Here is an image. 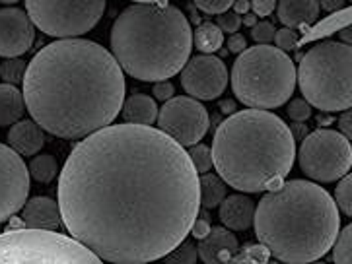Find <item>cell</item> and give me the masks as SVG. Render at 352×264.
<instances>
[{"label": "cell", "mask_w": 352, "mask_h": 264, "mask_svg": "<svg viewBox=\"0 0 352 264\" xmlns=\"http://www.w3.org/2000/svg\"><path fill=\"white\" fill-rule=\"evenodd\" d=\"M199 173L162 130L109 125L82 138L58 177L72 239L111 264L160 261L199 218Z\"/></svg>", "instance_id": "cell-1"}, {"label": "cell", "mask_w": 352, "mask_h": 264, "mask_svg": "<svg viewBox=\"0 0 352 264\" xmlns=\"http://www.w3.org/2000/svg\"><path fill=\"white\" fill-rule=\"evenodd\" d=\"M23 101L45 132L82 140L109 127L125 101V76L113 55L86 39H58L23 74Z\"/></svg>", "instance_id": "cell-2"}, {"label": "cell", "mask_w": 352, "mask_h": 264, "mask_svg": "<svg viewBox=\"0 0 352 264\" xmlns=\"http://www.w3.org/2000/svg\"><path fill=\"white\" fill-rule=\"evenodd\" d=\"M253 226L257 239L276 261L306 264L319 261L333 247L341 216L319 184L286 181L259 200Z\"/></svg>", "instance_id": "cell-3"}, {"label": "cell", "mask_w": 352, "mask_h": 264, "mask_svg": "<svg viewBox=\"0 0 352 264\" xmlns=\"http://www.w3.org/2000/svg\"><path fill=\"white\" fill-rule=\"evenodd\" d=\"M210 152L224 183L241 193H261L283 184L294 163L296 140L280 117L245 109L222 121Z\"/></svg>", "instance_id": "cell-4"}, {"label": "cell", "mask_w": 352, "mask_h": 264, "mask_svg": "<svg viewBox=\"0 0 352 264\" xmlns=\"http://www.w3.org/2000/svg\"><path fill=\"white\" fill-rule=\"evenodd\" d=\"M111 55L121 70L142 82L170 80L193 47L189 20L170 2H135L115 18Z\"/></svg>", "instance_id": "cell-5"}, {"label": "cell", "mask_w": 352, "mask_h": 264, "mask_svg": "<svg viewBox=\"0 0 352 264\" xmlns=\"http://www.w3.org/2000/svg\"><path fill=\"white\" fill-rule=\"evenodd\" d=\"M232 90L251 109H276L296 90L294 62L273 45L250 47L232 67Z\"/></svg>", "instance_id": "cell-6"}, {"label": "cell", "mask_w": 352, "mask_h": 264, "mask_svg": "<svg viewBox=\"0 0 352 264\" xmlns=\"http://www.w3.org/2000/svg\"><path fill=\"white\" fill-rule=\"evenodd\" d=\"M352 47L339 41L314 45L296 69V80L307 104L325 113L352 105Z\"/></svg>", "instance_id": "cell-7"}, {"label": "cell", "mask_w": 352, "mask_h": 264, "mask_svg": "<svg viewBox=\"0 0 352 264\" xmlns=\"http://www.w3.org/2000/svg\"><path fill=\"white\" fill-rule=\"evenodd\" d=\"M0 264H103V261L58 231L8 230L0 233Z\"/></svg>", "instance_id": "cell-8"}, {"label": "cell", "mask_w": 352, "mask_h": 264, "mask_svg": "<svg viewBox=\"0 0 352 264\" xmlns=\"http://www.w3.org/2000/svg\"><path fill=\"white\" fill-rule=\"evenodd\" d=\"M107 0H25V14L45 35L67 39L91 32Z\"/></svg>", "instance_id": "cell-9"}, {"label": "cell", "mask_w": 352, "mask_h": 264, "mask_svg": "<svg viewBox=\"0 0 352 264\" xmlns=\"http://www.w3.org/2000/svg\"><path fill=\"white\" fill-rule=\"evenodd\" d=\"M351 142L337 130L319 128L307 134L298 149V163L306 177L333 183L351 169Z\"/></svg>", "instance_id": "cell-10"}, {"label": "cell", "mask_w": 352, "mask_h": 264, "mask_svg": "<svg viewBox=\"0 0 352 264\" xmlns=\"http://www.w3.org/2000/svg\"><path fill=\"white\" fill-rule=\"evenodd\" d=\"M156 121L160 130L179 146L199 144L210 127L208 111L203 104L187 95H177L166 101L158 111Z\"/></svg>", "instance_id": "cell-11"}, {"label": "cell", "mask_w": 352, "mask_h": 264, "mask_svg": "<svg viewBox=\"0 0 352 264\" xmlns=\"http://www.w3.org/2000/svg\"><path fill=\"white\" fill-rule=\"evenodd\" d=\"M30 173L10 146L0 144V224L18 214L30 195Z\"/></svg>", "instance_id": "cell-12"}, {"label": "cell", "mask_w": 352, "mask_h": 264, "mask_svg": "<svg viewBox=\"0 0 352 264\" xmlns=\"http://www.w3.org/2000/svg\"><path fill=\"white\" fill-rule=\"evenodd\" d=\"M182 86L193 99H216L228 86L226 64L214 55H197L182 69Z\"/></svg>", "instance_id": "cell-13"}, {"label": "cell", "mask_w": 352, "mask_h": 264, "mask_svg": "<svg viewBox=\"0 0 352 264\" xmlns=\"http://www.w3.org/2000/svg\"><path fill=\"white\" fill-rule=\"evenodd\" d=\"M35 41L34 23L22 8H0V57L20 58Z\"/></svg>", "instance_id": "cell-14"}, {"label": "cell", "mask_w": 352, "mask_h": 264, "mask_svg": "<svg viewBox=\"0 0 352 264\" xmlns=\"http://www.w3.org/2000/svg\"><path fill=\"white\" fill-rule=\"evenodd\" d=\"M239 243L236 235L226 228H212L205 239L197 245L199 259L205 264H224L238 253Z\"/></svg>", "instance_id": "cell-15"}, {"label": "cell", "mask_w": 352, "mask_h": 264, "mask_svg": "<svg viewBox=\"0 0 352 264\" xmlns=\"http://www.w3.org/2000/svg\"><path fill=\"white\" fill-rule=\"evenodd\" d=\"M22 221L28 230L57 231L60 226V210L53 198L35 196L32 200H25L22 206Z\"/></svg>", "instance_id": "cell-16"}, {"label": "cell", "mask_w": 352, "mask_h": 264, "mask_svg": "<svg viewBox=\"0 0 352 264\" xmlns=\"http://www.w3.org/2000/svg\"><path fill=\"white\" fill-rule=\"evenodd\" d=\"M8 144L10 148L18 154V156H25V158H34L37 156L43 144H45V134L43 128L35 123L34 119H25V121H18L10 127L8 132Z\"/></svg>", "instance_id": "cell-17"}, {"label": "cell", "mask_w": 352, "mask_h": 264, "mask_svg": "<svg viewBox=\"0 0 352 264\" xmlns=\"http://www.w3.org/2000/svg\"><path fill=\"white\" fill-rule=\"evenodd\" d=\"M255 218V202L245 195L226 196L220 202V221L226 230L245 231L253 226Z\"/></svg>", "instance_id": "cell-18"}, {"label": "cell", "mask_w": 352, "mask_h": 264, "mask_svg": "<svg viewBox=\"0 0 352 264\" xmlns=\"http://www.w3.org/2000/svg\"><path fill=\"white\" fill-rule=\"evenodd\" d=\"M318 0H276V14L284 27H306L318 22L319 18Z\"/></svg>", "instance_id": "cell-19"}, {"label": "cell", "mask_w": 352, "mask_h": 264, "mask_svg": "<svg viewBox=\"0 0 352 264\" xmlns=\"http://www.w3.org/2000/svg\"><path fill=\"white\" fill-rule=\"evenodd\" d=\"M123 117L129 125H138V127H152L158 119V105L154 97L146 93H135L129 99L123 101Z\"/></svg>", "instance_id": "cell-20"}, {"label": "cell", "mask_w": 352, "mask_h": 264, "mask_svg": "<svg viewBox=\"0 0 352 264\" xmlns=\"http://www.w3.org/2000/svg\"><path fill=\"white\" fill-rule=\"evenodd\" d=\"M25 101L22 92L12 84H0V127H12L23 117Z\"/></svg>", "instance_id": "cell-21"}, {"label": "cell", "mask_w": 352, "mask_h": 264, "mask_svg": "<svg viewBox=\"0 0 352 264\" xmlns=\"http://www.w3.org/2000/svg\"><path fill=\"white\" fill-rule=\"evenodd\" d=\"M228 184L220 179V175L205 173L203 177H199V202L201 206L210 210V208L220 206V202L226 198Z\"/></svg>", "instance_id": "cell-22"}, {"label": "cell", "mask_w": 352, "mask_h": 264, "mask_svg": "<svg viewBox=\"0 0 352 264\" xmlns=\"http://www.w3.org/2000/svg\"><path fill=\"white\" fill-rule=\"evenodd\" d=\"M193 43L197 49L205 55H212L216 53L222 43H224V34L220 32V27L216 23L205 22L201 23L193 34Z\"/></svg>", "instance_id": "cell-23"}, {"label": "cell", "mask_w": 352, "mask_h": 264, "mask_svg": "<svg viewBox=\"0 0 352 264\" xmlns=\"http://www.w3.org/2000/svg\"><path fill=\"white\" fill-rule=\"evenodd\" d=\"M28 173H30V179H35L41 184H49L57 177V160L51 154L34 156V160L30 161Z\"/></svg>", "instance_id": "cell-24"}, {"label": "cell", "mask_w": 352, "mask_h": 264, "mask_svg": "<svg viewBox=\"0 0 352 264\" xmlns=\"http://www.w3.org/2000/svg\"><path fill=\"white\" fill-rule=\"evenodd\" d=\"M199 253L191 241L183 239L177 247H173L170 253L164 256V264H197Z\"/></svg>", "instance_id": "cell-25"}, {"label": "cell", "mask_w": 352, "mask_h": 264, "mask_svg": "<svg viewBox=\"0 0 352 264\" xmlns=\"http://www.w3.org/2000/svg\"><path fill=\"white\" fill-rule=\"evenodd\" d=\"M337 243H333V261L335 264H351V241H352V228L346 226L344 230L337 235Z\"/></svg>", "instance_id": "cell-26"}, {"label": "cell", "mask_w": 352, "mask_h": 264, "mask_svg": "<svg viewBox=\"0 0 352 264\" xmlns=\"http://www.w3.org/2000/svg\"><path fill=\"white\" fill-rule=\"evenodd\" d=\"M187 156H189V160L193 163L195 171L197 173H208L212 169V152L208 146L205 144H195L193 148L187 152Z\"/></svg>", "instance_id": "cell-27"}, {"label": "cell", "mask_w": 352, "mask_h": 264, "mask_svg": "<svg viewBox=\"0 0 352 264\" xmlns=\"http://www.w3.org/2000/svg\"><path fill=\"white\" fill-rule=\"evenodd\" d=\"M23 74H25V64L22 58H6V62L0 67V76L12 86L20 84L23 80Z\"/></svg>", "instance_id": "cell-28"}, {"label": "cell", "mask_w": 352, "mask_h": 264, "mask_svg": "<svg viewBox=\"0 0 352 264\" xmlns=\"http://www.w3.org/2000/svg\"><path fill=\"white\" fill-rule=\"evenodd\" d=\"M337 206L341 208L346 216L352 214V177L346 173L341 177V183L337 184Z\"/></svg>", "instance_id": "cell-29"}, {"label": "cell", "mask_w": 352, "mask_h": 264, "mask_svg": "<svg viewBox=\"0 0 352 264\" xmlns=\"http://www.w3.org/2000/svg\"><path fill=\"white\" fill-rule=\"evenodd\" d=\"M269 251L265 247H250L245 253L234 254L224 264H265Z\"/></svg>", "instance_id": "cell-30"}, {"label": "cell", "mask_w": 352, "mask_h": 264, "mask_svg": "<svg viewBox=\"0 0 352 264\" xmlns=\"http://www.w3.org/2000/svg\"><path fill=\"white\" fill-rule=\"evenodd\" d=\"M216 25L220 27L222 34H236L241 27V16L234 10L222 12V14L216 16Z\"/></svg>", "instance_id": "cell-31"}, {"label": "cell", "mask_w": 352, "mask_h": 264, "mask_svg": "<svg viewBox=\"0 0 352 264\" xmlns=\"http://www.w3.org/2000/svg\"><path fill=\"white\" fill-rule=\"evenodd\" d=\"M274 25L267 20L263 22H257L253 27H251V37L257 41V45H269L274 39Z\"/></svg>", "instance_id": "cell-32"}, {"label": "cell", "mask_w": 352, "mask_h": 264, "mask_svg": "<svg viewBox=\"0 0 352 264\" xmlns=\"http://www.w3.org/2000/svg\"><path fill=\"white\" fill-rule=\"evenodd\" d=\"M288 117L296 121V123H306L311 117V105L307 104L306 99H292L288 105Z\"/></svg>", "instance_id": "cell-33"}, {"label": "cell", "mask_w": 352, "mask_h": 264, "mask_svg": "<svg viewBox=\"0 0 352 264\" xmlns=\"http://www.w3.org/2000/svg\"><path fill=\"white\" fill-rule=\"evenodd\" d=\"M274 43H276V49H280V51H292L298 47V34H296L294 29H288V27H283V29H278V32H274Z\"/></svg>", "instance_id": "cell-34"}, {"label": "cell", "mask_w": 352, "mask_h": 264, "mask_svg": "<svg viewBox=\"0 0 352 264\" xmlns=\"http://www.w3.org/2000/svg\"><path fill=\"white\" fill-rule=\"evenodd\" d=\"M197 4V8L205 12V14H222V12H228L232 8L234 0H193Z\"/></svg>", "instance_id": "cell-35"}, {"label": "cell", "mask_w": 352, "mask_h": 264, "mask_svg": "<svg viewBox=\"0 0 352 264\" xmlns=\"http://www.w3.org/2000/svg\"><path fill=\"white\" fill-rule=\"evenodd\" d=\"M250 6L257 18H267L276 8V0H250Z\"/></svg>", "instance_id": "cell-36"}, {"label": "cell", "mask_w": 352, "mask_h": 264, "mask_svg": "<svg viewBox=\"0 0 352 264\" xmlns=\"http://www.w3.org/2000/svg\"><path fill=\"white\" fill-rule=\"evenodd\" d=\"M152 93H154V99H158V101H170L171 97H173V93H175V90H173V84H171L170 80H162V82H156L154 84V90H152Z\"/></svg>", "instance_id": "cell-37"}, {"label": "cell", "mask_w": 352, "mask_h": 264, "mask_svg": "<svg viewBox=\"0 0 352 264\" xmlns=\"http://www.w3.org/2000/svg\"><path fill=\"white\" fill-rule=\"evenodd\" d=\"M210 230H212V226H210L205 218H197L193 226H191V231H189V233H193L195 239L201 241V239H205L206 235L210 233Z\"/></svg>", "instance_id": "cell-38"}, {"label": "cell", "mask_w": 352, "mask_h": 264, "mask_svg": "<svg viewBox=\"0 0 352 264\" xmlns=\"http://www.w3.org/2000/svg\"><path fill=\"white\" fill-rule=\"evenodd\" d=\"M248 49V41H245V37L239 34H234L230 39H228V51L230 53H234V55H239V53H243Z\"/></svg>", "instance_id": "cell-39"}, {"label": "cell", "mask_w": 352, "mask_h": 264, "mask_svg": "<svg viewBox=\"0 0 352 264\" xmlns=\"http://www.w3.org/2000/svg\"><path fill=\"white\" fill-rule=\"evenodd\" d=\"M349 0H318L319 8H323L325 12H339L346 6Z\"/></svg>", "instance_id": "cell-40"}, {"label": "cell", "mask_w": 352, "mask_h": 264, "mask_svg": "<svg viewBox=\"0 0 352 264\" xmlns=\"http://www.w3.org/2000/svg\"><path fill=\"white\" fill-rule=\"evenodd\" d=\"M351 121H352V113H351V111H349V109H346V111L342 113L341 121H339V128H341V134L344 138H351L352 136Z\"/></svg>", "instance_id": "cell-41"}, {"label": "cell", "mask_w": 352, "mask_h": 264, "mask_svg": "<svg viewBox=\"0 0 352 264\" xmlns=\"http://www.w3.org/2000/svg\"><path fill=\"white\" fill-rule=\"evenodd\" d=\"M232 8H236V14H239V16H243V14H248V12L251 10L250 6V0H234V4H232Z\"/></svg>", "instance_id": "cell-42"}, {"label": "cell", "mask_w": 352, "mask_h": 264, "mask_svg": "<svg viewBox=\"0 0 352 264\" xmlns=\"http://www.w3.org/2000/svg\"><path fill=\"white\" fill-rule=\"evenodd\" d=\"M241 23H243V25H251V27H253V25L257 23V16L248 12V14H243V20H241Z\"/></svg>", "instance_id": "cell-43"}, {"label": "cell", "mask_w": 352, "mask_h": 264, "mask_svg": "<svg viewBox=\"0 0 352 264\" xmlns=\"http://www.w3.org/2000/svg\"><path fill=\"white\" fill-rule=\"evenodd\" d=\"M342 37V43H346V45H351V27H344L341 32Z\"/></svg>", "instance_id": "cell-44"}, {"label": "cell", "mask_w": 352, "mask_h": 264, "mask_svg": "<svg viewBox=\"0 0 352 264\" xmlns=\"http://www.w3.org/2000/svg\"><path fill=\"white\" fill-rule=\"evenodd\" d=\"M133 2H170V0H133Z\"/></svg>", "instance_id": "cell-45"}, {"label": "cell", "mask_w": 352, "mask_h": 264, "mask_svg": "<svg viewBox=\"0 0 352 264\" xmlns=\"http://www.w3.org/2000/svg\"><path fill=\"white\" fill-rule=\"evenodd\" d=\"M0 2H2V4H16L18 0H0Z\"/></svg>", "instance_id": "cell-46"}, {"label": "cell", "mask_w": 352, "mask_h": 264, "mask_svg": "<svg viewBox=\"0 0 352 264\" xmlns=\"http://www.w3.org/2000/svg\"><path fill=\"white\" fill-rule=\"evenodd\" d=\"M306 264H325V263H321V261H311V263H306Z\"/></svg>", "instance_id": "cell-47"}]
</instances>
